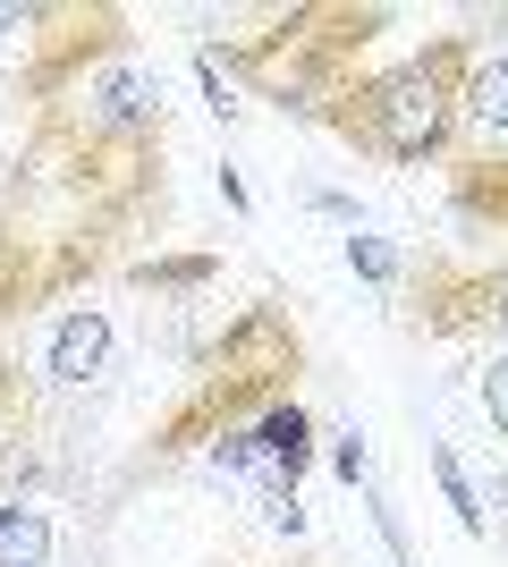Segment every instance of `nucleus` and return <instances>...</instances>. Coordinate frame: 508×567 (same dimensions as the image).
<instances>
[{
  "label": "nucleus",
  "mask_w": 508,
  "mask_h": 567,
  "mask_svg": "<svg viewBox=\"0 0 508 567\" xmlns=\"http://www.w3.org/2000/svg\"><path fill=\"white\" fill-rule=\"evenodd\" d=\"M297 381H305V331H297V313L280 306V297L238 306L195 348L187 390L153 415V432H145V450H136L127 474H162V466H178V457H204L212 441H229V432H255L271 406L297 399Z\"/></svg>",
  "instance_id": "f257e3e1"
},
{
  "label": "nucleus",
  "mask_w": 508,
  "mask_h": 567,
  "mask_svg": "<svg viewBox=\"0 0 508 567\" xmlns=\"http://www.w3.org/2000/svg\"><path fill=\"white\" fill-rule=\"evenodd\" d=\"M382 34H390L382 0H289V9L246 18L238 34H204V51L255 102L322 127V111L364 76V51L382 43Z\"/></svg>",
  "instance_id": "f03ea898"
},
{
  "label": "nucleus",
  "mask_w": 508,
  "mask_h": 567,
  "mask_svg": "<svg viewBox=\"0 0 508 567\" xmlns=\"http://www.w3.org/2000/svg\"><path fill=\"white\" fill-rule=\"evenodd\" d=\"M475 60H484V34L449 25L433 43H415L407 60L364 69L322 111V136H339L348 153L382 169H440L458 153V111H466V85H475Z\"/></svg>",
  "instance_id": "7ed1b4c3"
},
{
  "label": "nucleus",
  "mask_w": 508,
  "mask_h": 567,
  "mask_svg": "<svg viewBox=\"0 0 508 567\" xmlns=\"http://www.w3.org/2000/svg\"><path fill=\"white\" fill-rule=\"evenodd\" d=\"M407 331L508 348V255H424L407 262Z\"/></svg>",
  "instance_id": "20e7f679"
},
{
  "label": "nucleus",
  "mask_w": 508,
  "mask_h": 567,
  "mask_svg": "<svg viewBox=\"0 0 508 567\" xmlns=\"http://www.w3.org/2000/svg\"><path fill=\"white\" fill-rule=\"evenodd\" d=\"M51 474V390L0 348V499H43Z\"/></svg>",
  "instance_id": "39448f33"
},
{
  "label": "nucleus",
  "mask_w": 508,
  "mask_h": 567,
  "mask_svg": "<svg viewBox=\"0 0 508 567\" xmlns=\"http://www.w3.org/2000/svg\"><path fill=\"white\" fill-rule=\"evenodd\" d=\"M69 297H76L69 262H60L43 237H34L9 204H0V331H9V322H25L34 306H69Z\"/></svg>",
  "instance_id": "423d86ee"
},
{
  "label": "nucleus",
  "mask_w": 508,
  "mask_h": 567,
  "mask_svg": "<svg viewBox=\"0 0 508 567\" xmlns=\"http://www.w3.org/2000/svg\"><path fill=\"white\" fill-rule=\"evenodd\" d=\"M111 355H120L111 306H69L51 322V339H43V390L51 399H85V390L111 373Z\"/></svg>",
  "instance_id": "0eeeda50"
},
{
  "label": "nucleus",
  "mask_w": 508,
  "mask_h": 567,
  "mask_svg": "<svg viewBox=\"0 0 508 567\" xmlns=\"http://www.w3.org/2000/svg\"><path fill=\"white\" fill-rule=\"evenodd\" d=\"M449 213L475 237H508V153H449Z\"/></svg>",
  "instance_id": "6e6552de"
},
{
  "label": "nucleus",
  "mask_w": 508,
  "mask_h": 567,
  "mask_svg": "<svg viewBox=\"0 0 508 567\" xmlns=\"http://www.w3.org/2000/svg\"><path fill=\"white\" fill-rule=\"evenodd\" d=\"M314 415H305V399H289V406H271L263 424H255V450H263V474H271V492L263 499H297V483H305V466H314ZM255 499V508H263Z\"/></svg>",
  "instance_id": "1a4fd4ad"
},
{
  "label": "nucleus",
  "mask_w": 508,
  "mask_h": 567,
  "mask_svg": "<svg viewBox=\"0 0 508 567\" xmlns=\"http://www.w3.org/2000/svg\"><path fill=\"white\" fill-rule=\"evenodd\" d=\"M458 153H508V43H484L458 111Z\"/></svg>",
  "instance_id": "9d476101"
},
{
  "label": "nucleus",
  "mask_w": 508,
  "mask_h": 567,
  "mask_svg": "<svg viewBox=\"0 0 508 567\" xmlns=\"http://www.w3.org/2000/svg\"><path fill=\"white\" fill-rule=\"evenodd\" d=\"M0 567H51V508L0 499Z\"/></svg>",
  "instance_id": "9b49d317"
},
{
  "label": "nucleus",
  "mask_w": 508,
  "mask_h": 567,
  "mask_svg": "<svg viewBox=\"0 0 508 567\" xmlns=\"http://www.w3.org/2000/svg\"><path fill=\"white\" fill-rule=\"evenodd\" d=\"M120 280L145 288V297H195L204 280H220V255H153V262H127Z\"/></svg>",
  "instance_id": "f8f14e48"
},
{
  "label": "nucleus",
  "mask_w": 508,
  "mask_h": 567,
  "mask_svg": "<svg viewBox=\"0 0 508 567\" xmlns=\"http://www.w3.org/2000/svg\"><path fill=\"white\" fill-rule=\"evenodd\" d=\"M433 483H440V499L458 508V534H475V543H484V534H491V517H484V492L466 483V466H458V450H449V441H433Z\"/></svg>",
  "instance_id": "ddd939ff"
},
{
  "label": "nucleus",
  "mask_w": 508,
  "mask_h": 567,
  "mask_svg": "<svg viewBox=\"0 0 508 567\" xmlns=\"http://www.w3.org/2000/svg\"><path fill=\"white\" fill-rule=\"evenodd\" d=\"M348 271H356V280H373V288H407L398 246H390V237H373V229H348Z\"/></svg>",
  "instance_id": "4468645a"
},
{
  "label": "nucleus",
  "mask_w": 508,
  "mask_h": 567,
  "mask_svg": "<svg viewBox=\"0 0 508 567\" xmlns=\"http://www.w3.org/2000/svg\"><path fill=\"white\" fill-rule=\"evenodd\" d=\"M475 406L491 415V432H508V348H491L475 364Z\"/></svg>",
  "instance_id": "2eb2a0df"
},
{
  "label": "nucleus",
  "mask_w": 508,
  "mask_h": 567,
  "mask_svg": "<svg viewBox=\"0 0 508 567\" xmlns=\"http://www.w3.org/2000/svg\"><path fill=\"white\" fill-rule=\"evenodd\" d=\"M331 474H339V483H364V432L331 441Z\"/></svg>",
  "instance_id": "dca6fc26"
},
{
  "label": "nucleus",
  "mask_w": 508,
  "mask_h": 567,
  "mask_svg": "<svg viewBox=\"0 0 508 567\" xmlns=\"http://www.w3.org/2000/svg\"><path fill=\"white\" fill-rule=\"evenodd\" d=\"M220 195H229V213H255V195H246V178L229 162H220Z\"/></svg>",
  "instance_id": "f3484780"
},
{
  "label": "nucleus",
  "mask_w": 508,
  "mask_h": 567,
  "mask_svg": "<svg viewBox=\"0 0 508 567\" xmlns=\"http://www.w3.org/2000/svg\"><path fill=\"white\" fill-rule=\"evenodd\" d=\"M220 567H314V559H220Z\"/></svg>",
  "instance_id": "a211bd4d"
},
{
  "label": "nucleus",
  "mask_w": 508,
  "mask_h": 567,
  "mask_svg": "<svg viewBox=\"0 0 508 567\" xmlns=\"http://www.w3.org/2000/svg\"><path fill=\"white\" fill-rule=\"evenodd\" d=\"M500 517H508V483H500Z\"/></svg>",
  "instance_id": "6ab92c4d"
},
{
  "label": "nucleus",
  "mask_w": 508,
  "mask_h": 567,
  "mask_svg": "<svg viewBox=\"0 0 508 567\" xmlns=\"http://www.w3.org/2000/svg\"><path fill=\"white\" fill-rule=\"evenodd\" d=\"M500 34H508V9H500Z\"/></svg>",
  "instance_id": "aec40b11"
}]
</instances>
